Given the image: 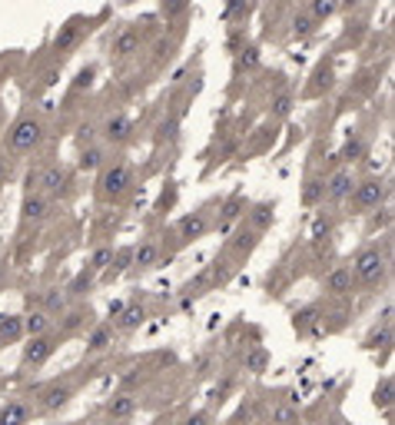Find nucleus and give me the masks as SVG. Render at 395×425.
I'll return each instance as SVG.
<instances>
[{
  "mask_svg": "<svg viewBox=\"0 0 395 425\" xmlns=\"http://www.w3.org/2000/svg\"><path fill=\"white\" fill-rule=\"evenodd\" d=\"M349 269H352V279H359L365 286H376V283H382L385 273H389V256L379 253L376 246H365V249L355 253Z\"/></svg>",
  "mask_w": 395,
  "mask_h": 425,
  "instance_id": "f257e3e1",
  "label": "nucleus"
},
{
  "mask_svg": "<svg viewBox=\"0 0 395 425\" xmlns=\"http://www.w3.org/2000/svg\"><path fill=\"white\" fill-rule=\"evenodd\" d=\"M40 143H44V123L27 113V117H20V120L10 126V133H7V143H3V147L20 156V153H33Z\"/></svg>",
  "mask_w": 395,
  "mask_h": 425,
  "instance_id": "f03ea898",
  "label": "nucleus"
},
{
  "mask_svg": "<svg viewBox=\"0 0 395 425\" xmlns=\"http://www.w3.org/2000/svg\"><path fill=\"white\" fill-rule=\"evenodd\" d=\"M100 197L103 199H120L130 193V186H133V169H130V163H123V160H117V163H107L103 167V173H100Z\"/></svg>",
  "mask_w": 395,
  "mask_h": 425,
  "instance_id": "7ed1b4c3",
  "label": "nucleus"
},
{
  "mask_svg": "<svg viewBox=\"0 0 395 425\" xmlns=\"http://www.w3.org/2000/svg\"><path fill=\"white\" fill-rule=\"evenodd\" d=\"M349 199L355 210H379V206H385V199H389V186L379 176H369V180L355 183Z\"/></svg>",
  "mask_w": 395,
  "mask_h": 425,
  "instance_id": "20e7f679",
  "label": "nucleus"
},
{
  "mask_svg": "<svg viewBox=\"0 0 395 425\" xmlns=\"http://www.w3.org/2000/svg\"><path fill=\"white\" fill-rule=\"evenodd\" d=\"M70 399H74V385H70V382H50V385H44L40 395H37V409L44 412V415H53V412L67 409Z\"/></svg>",
  "mask_w": 395,
  "mask_h": 425,
  "instance_id": "39448f33",
  "label": "nucleus"
},
{
  "mask_svg": "<svg viewBox=\"0 0 395 425\" xmlns=\"http://www.w3.org/2000/svg\"><path fill=\"white\" fill-rule=\"evenodd\" d=\"M57 352V335H37V339H31L27 346H24V356H20V362H24V369H40V365L50 362V356Z\"/></svg>",
  "mask_w": 395,
  "mask_h": 425,
  "instance_id": "423d86ee",
  "label": "nucleus"
},
{
  "mask_svg": "<svg viewBox=\"0 0 395 425\" xmlns=\"http://www.w3.org/2000/svg\"><path fill=\"white\" fill-rule=\"evenodd\" d=\"M40 193H44L47 199L53 197V199H60L70 193V169L60 167V163H50V167L40 173Z\"/></svg>",
  "mask_w": 395,
  "mask_h": 425,
  "instance_id": "0eeeda50",
  "label": "nucleus"
},
{
  "mask_svg": "<svg viewBox=\"0 0 395 425\" xmlns=\"http://www.w3.org/2000/svg\"><path fill=\"white\" fill-rule=\"evenodd\" d=\"M355 173H352L349 167H339L333 173V176H329V180H326V199H329V203H346V199L352 197V190H355Z\"/></svg>",
  "mask_w": 395,
  "mask_h": 425,
  "instance_id": "6e6552de",
  "label": "nucleus"
},
{
  "mask_svg": "<svg viewBox=\"0 0 395 425\" xmlns=\"http://www.w3.org/2000/svg\"><path fill=\"white\" fill-rule=\"evenodd\" d=\"M47 216H50V199L40 193V190H27L24 199H20V219L27 223V226H37V223H44Z\"/></svg>",
  "mask_w": 395,
  "mask_h": 425,
  "instance_id": "1a4fd4ad",
  "label": "nucleus"
},
{
  "mask_svg": "<svg viewBox=\"0 0 395 425\" xmlns=\"http://www.w3.org/2000/svg\"><path fill=\"white\" fill-rule=\"evenodd\" d=\"M133 133H137V126H133V120H130L126 113H113V117L103 123V140L113 143V147H126V143L133 140Z\"/></svg>",
  "mask_w": 395,
  "mask_h": 425,
  "instance_id": "9d476101",
  "label": "nucleus"
},
{
  "mask_svg": "<svg viewBox=\"0 0 395 425\" xmlns=\"http://www.w3.org/2000/svg\"><path fill=\"white\" fill-rule=\"evenodd\" d=\"M206 229H210V219L203 216V212H190V216H183L176 233H180L183 243H193V240H203L206 236Z\"/></svg>",
  "mask_w": 395,
  "mask_h": 425,
  "instance_id": "9b49d317",
  "label": "nucleus"
},
{
  "mask_svg": "<svg viewBox=\"0 0 395 425\" xmlns=\"http://www.w3.org/2000/svg\"><path fill=\"white\" fill-rule=\"evenodd\" d=\"M137 412V399L130 392H117L107 399V415L113 419V422H126L130 415Z\"/></svg>",
  "mask_w": 395,
  "mask_h": 425,
  "instance_id": "f8f14e48",
  "label": "nucleus"
},
{
  "mask_svg": "<svg viewBox=\"0 0 395 425\" xmlns=\"http://www.w3.org/2000/svg\"><path fill=\"white\" fill-rule=\"evenodd\" d=\"M133 53H140V33L133 27H123L117 37H113V57L117 60H130Z\"/></svg>",
  "mask_w": 395,
  "mask_h": 425,
  "instance_id": "ddd939ff",
  "label": "nucleus"
},
{
  "mask_svg": "<svg viewBox=\"0 0 395 425\" xmlns=\"http://www.w3.org/2000/svg\"><path fill=\"white\" fill-rule=\"evenodd\" d=\"M146 322V309H143V303H126L117 312V329L120 333H133V329H140Z\"/></svg>",
  "mask_w": 395,
  "mask_h": 425,
  "instance_id": "4468645a",
  "label": "nucleus"
},
{
  "mask_svg": "<svg viewBox=\"0 0 395 425\" xmlns=\"http://www.w3.org/2000/svg\"><path fill=\"white\" fill-rule=\"evenodd\" d=\"M31 422V406L24 399H10L7 406H0V425H27Z\"/></svg>",
  "mask_w": 395,
  "mask_h": 425,
  "instance_id": "2eb2a0df",
  "label": "nucleus"
},
{
  "mask_svg": "<svg viewBox=\"0 0 395 425\" xmlns=\"http://www.w3.org/2000/svg\"><path fill=\"white\" fill-rule=\"evenodd\" d=\"M352 269L349 266H335L333 273L326 276V292H333V296H349L352 292Z\"/></svg>",
  "mask_w": 395,
  "mask_h": 425,
  "instance_id": "dca6fc26",
  "label": "nucleus"
},
{
  "mask_svg": "<svg viewBox=\"0 0 395 425\" xmlns=\"http://www.w3.org/2000/svg\"><path fill=\"white\" fill-rule=\"evenodd\" d=\"M76 167L93 173V169H103L107 167V150L100 147V143H90V147H83L80 156H76Z\"/></svg>",
  "mask_w": 395,
  "mask_h": 425,
  "instance_id": "f3484780",
  "label": "nucleus"
},
{
  "mask_svg": "<svg viewBox=\"0 0 395 425\" xmlns=\"http://www.w3.org/2000/svg\"><path fill=\"white\" fill-rule=\"evenodd\" d=\"M24 339V316L0 312V342H20Z\"/></svg>",
  "mask_w": 395,
  "mask_h": 425,
  "instance_id": "a211bd4d",
  "label": "nucleus"
},
{
  "mask_svg": "<svg viewBox=\"0 0 395 425\" xmlns=\"http://www.w3.org/2000/svg\"><path fill=\"white\" fill-rule=\"evenodd\" d=\"M76 40H80V17L67 20L60 31H57V37H53V50H57V53H63V50H70Z\"/></svg>",
  "mask_w": 395,
  "mask_h": 425,
  "instance_id": "6ab92c4d",
  "label": "nucleus"
},
{
  "mask_svg": "<svg viewBox=\"0 0 395 425\" xmlns=\"http://www.w3.org/2000/svg\"><path fill=\"white\" fill-rule=\"evenodd\" d=\"M156 262H160V246L146 240V243H140L133 249V266L137 269H156Z\"/></svg>",
  "mask_w": 395,
  "mask_h": 425,
  "instance_id": "aec40b11",
  "label": "nucleus"
},
{
  "mask_svg": "<svg viewBox=\"0 0 395 425\" xmlns=\"http://www.w3.org/2000/svg\"><path fill=\"white\" fill-rule=\"evenodd\" d=\"M47 333H50V316H47L44 309H37V312H27V316H24V335L37 339V335H47Z\"/></svg>",
  "mask_w": 395,
  "mask_h": 425,
  "instance_id": "412c9836",
  "label": "nucleus"
},
{
  "mask_svg": "<svg viewBox=\"0 0 395 425\" xmlns=\"http://www.w3.org/2000/svg\"><path fill=\"white\" fill-rule=\"evenodd\" d=\"M266 369H269V349H266V346H253V349L246 352V372L262 376Z\"/></svg>",
  "mask_w": 395,
  "mask_h": 425,
  "instance_id": "4be33fe9",
  "label": "nucleus"
},
{
  "mask_svg": "<svg viewBox=\"0 0 395 425\" xmlns=\"http://www.w3.org/2000/svg\"><path fill=\"white\" fill-rule=\"evenodd\" d=\"M107 346H113V329L110 326H93L87 335V352H103Z\"/></svg>",
  "mask_w": 395,
  "mask_h": 425,
  "instance_id": "5701e85b",
  "label": "nucleus"
},
{
  "mask_svg": "<svg viewBox=\"0 0 395 425\" xmlns=\"http://www.w3.org/2000/svg\"><path fill=\"white\" fill-rule=\"evenodd\" d=\"M273 212H276V203H256L253 212H249V223H253V233H262V229L273 223Z\"/></svg>",
  "mask_w": 395,
  "mask_h": 425,
  "instance_id": "b1692460",
  "label": "nucleus"
},
{
  "mask_svg": "<svg viewBox=\"0 0 395 425\" xmlns=\"http://www.w3.org/2000/svg\"><path fill=\"white\" fill-rule=\"evenodd\" d=\"M365 156V140L359 133H349V140L342 143V153H339V160H346V163H359Z\"/></svg>",
  "mask_w": 395,
  "mask_h": 425,
  "instance_id": "393cba45",
  "label": "nucleus"
},
{
  "mask_svg": "<svg viewBox=\"0 0 395 425\" xmlns=\"http://www.w3.org/2000/svg\"><path fill=\"white\" fill-rule=\"evenodd\" d=\"M292 103H296V100H292V93L289 90L276 93L273 100H269V117H273V120H286L289 113H292Z\"/></svg>",
  "mask_w": 395,
  "mask_h": 425,
  "instance_id": "a878e982",
  "label": "nucleus"
},
{
  "mask_svg": "<svg viewBox=\"0 0 395 425\" xmlns=\"http://www.w3.org/2000/svg\"><path fill=\"white\" fill-rule=\"evenodd\" d=\"M87 322H90V312H83V309H74V312H67V316L60 319V333L63 335H74V333H80Z\"/></svg>",
  "mask_w": 395,
  "mask_h": 425,
  "instance_id": "bb28decb",
  "label": "nucleus"
},
{
  "mask_svg": "<svg viewBox=\"0 0 395 425\" xmlns=\"http://www.w3.org/2000/svg\"><path fill=\"white\" fill-rule=\"evenodd\" d=\"M339 14V3L335 0H312L309 3V17L319 24V20H329V17H335Z\"/></svg>",
  "mask_w": 395,
  "mask_h": 425,
  "instance_id": "cd10ccee",
  "label": "nucleus"
},
{
  "mask_svg": "<svg viewBox=\"0 0 395 425\" xmlns=\"http://www.w3.org/2000/svg\"><path fill=\"white\" fill-rule=\"evenodd\" d=\"M312 33H316V20H312V17L309 14L292 17V37H296V40H309Z\"/></svg>",
  "mask_w": 395,
  "mask_h": 425,
  "instance_id": "c85d7f7f",
  "label": "nucleus"
},
{
  "mask_svg": "<svg viewBox=\"0 0 395 425\" xmlns=\"http://www.w3.org/2000/svg\"><path fill=\"white\" fill-rule=\"evenodd\" d=\"M319 199H326V180L312 176V180L305 183V190H303V203L305 206H316Z\"/></svg>",
  "mask_w": 395,
  "mask_h": 425,
  "instance_id": "c756f323",
  "label": "nucleus"
},
{
  "mask_svg": "<svg viewBox=\"0 0 395 425\" xmlns=\"http://www.w3.org/2000/svg\"><path fill=\"white\" fill-rule=\"evenodd\" d=\"M292 326H296V333H299V335L312 333V329L319 326V312H316V309H303V312H296Z\"/></svg>",
  "mask_w": 395,
  "mask_h": 425,
  "instance_id": "7c9ffc66",
  "label": "nucleus"
},
{
  "mask_svg": "<svg viewBox=\"0 0 395 425\" xmlns=\"http://www.w3.org/2000/svg\"><path fill=\"white\" fill-rule=\"evenodd\" d=\"M392 392H395L392 379H382L379 385H376V392H372V402H376V409H389V406H392Z\"/></svg>",
  "mask_w": 395,
  "mask_h": 425,
  "instance_id": "2f4dec72",
  "label": "nucleus"
},
{
  "mask_svg": "<svg viewBox=\"0 0 395 425\" xmlns=\"http://www.w3.org/2000/svg\"><path fill=\"white\" fill-rule=\"evenodd\" d=\"M110 262H113V249H110V246H100L90 256V266H87V269H90V273H103V269H110Z\"/></svg>",
  "mask_w": 395,
  "mask_h": 425,
  "instance_id": "473e14b6",
  "label": "nucleus"
},
{
  "mask_svg": "<svg viewBox=\"0 0 395 425\" xmlns=\"http://www.w3.org/2000/svg\"><path fill=\"white\" fill-rule=\"evenodd\" d=\"M44 312L47 316H50V312H63V309H67V292H63V289H50V292H47L44 296Z\"/></svg>",
  "mask_w": 395,
  "mask_h": 425,
  "instance_id": "72a5a7b5",
  "label": "nucleus"
},
{
  "mask_svg": "<svg viewBox=\"0 0 395 425\" xmlns=\"http://www.w3.org/2000/svg\"><path fill=\"white\" fill-rule=\"evenodd\" d=\"M93 76H96V67H80V70H76V76H74V83H70V87H74V93H80V90H90L93 87Z\"/></svg>",
  "mask_w": 395,
  "mask_h": 425,
  "instance_id": "f704fd0d",
  "label": "nucleus"
},
{
  "mask_svg": "<svg viewBox=\"0 0 395 425\" xmlns=\"http://www.w3.org/2000/svg\"><path fill=\"white\" fill-rule=\"evenodd\" d=\"M110 266H113V276L126 273V269L133 266V246H126V249H117V253H113V262H110Z\"/></svg>",
  "mask_w": 395,
  "mask_h": 425,
  "instance_id": "c9c22d12",
  "label": "nucleus"
},
{
  "mask_svg": "<svg viewBox=\"0 0 395 425\" xmlns=\"http://www.w3.org/2000/svg\"><path fill=\"white\" fill-rule=\"evenodd\" d=\"M239 70H256L259 67V47H243L239 50V60H236Z\"/></svg>",
  "mask_w": 395,
  "mask_h": 425,
  "instance_id": "e433bc0d",
  "label": "nucleus"
},
{
  "mask_svg": "<svg viewBox=\"0 0 395 425\" xmlns=\"http://www.w3.org/2000/svg\"><path fill=\"white\" fill-rule=\"evenodd\" d=\"M246 210V203H243V197H233L226 203V206H223V226H229V223H233V219H239V212Z\"/></svg>",
  "mask_w": 395,
  "mask_h": 425,
  "instance_id": "4c0bfd02",
  "label": "nucleus"
},
{
  "mask_svg": "<svg viewBox=\"0 0 395 425\" xmlns=\"http://www.w3.org/2000/svg\"><path fill=\"white\" fill-rule=\"evenodd\" d=\"M389 223H392V210H389V206H379V210H376V216L369 219V233H376V229H385Z\"/></svg>",
  "mask_w": 395,
  "mask_h": 425,
  "instance_id": "58836bf2",
  "label": "nucleus"
},
{
  "mask_svg": "<svg viewBox=\"0 0 395 425\" xmlns=\"http://www.w3.org/2000/svg\"><path fill=\"white\" fill-rule=\"evenodd\" d=\"M392 342V333H389V326L382 329V333H372L365 339V349H379V346H389Z\"/></svg>",
  "mask_w": 395,
  "mask_h": 425,
  "instance_id": "ea45409f",
  "label": "nucleus"
},
{
  "mask_svg": "<svg viewBox=\"0 0 395 425\" xmlns=\"http://www.w3.org/2000/svg\"><path fill=\"white\" fill-rule=\"evenodd\" d=\"M296 422V412H292V406H276L273 409V425H289Z\"/></svg>",
  "mask_w": 395,
  "mask_h": 425,
  "instance_id": "a19ab883",
  "label": "nucleus"
},
{
  "mask_svg": "<svg viewBox=\"0 0 395 425\" xmlns=\"http://www.w3.org/2000/svg\"><path fill=\"white\" fill-rule=\"evenodd\" d=\"M83 286H87V289L93 286V273H90V269H83V273L76 276V283L70 286V292H74V296H80V292H83Z\"/></svg>",
  "mask_w": 395,
  "mask_h": 425,
  "instance_id": "79ce46f5",
  "label": "nucleus"
},
{
  "mask_svg": "<svg viewBox=\"0 0 395 425\" xmlns=\"http://www.w3.org/2000/svg\"><path fill=\"white\" fill-rule=\"evenodd\" d=\"M236 246H239V249H246V253H249V249H253V246H256V233H239V236H236Z\"/></svg>",
  "mask_w": 395,
  "mask_h": 425,
  "instance_id": "37998d69",
  "label": "nucleus"
},
{
  "mask_svg": "<svg viewBox=\"0 0 395 425\" xmlns=\"http://www.w3.org/2000/svg\"><path fill=\"white\" fill-rule=\"evenodd\" d=\"M10 180V160H7V153L0 150V186H7Z\"/></svg>",
  "mask_w": 395,
  "mask_h": 425,
  "instance_id": "c03bdc74",
  "label": "nucleus"
},
{
  "mask_svg": "<svg viewBox=\"0 0 395 425\" xmlns=\"http://www.w3.org/2000/svg\"><path fill=\"white\" fill-rule=\"evenodd\" d=\"M186 425H210V412H193L186 419Z\"/></svg>",
  "mask_w": 395,
  "mask_h": 425,
  "instance_id": "a18cd8bd",
  "label": "nucleus"
},
{
  "mask_svg": "<svg viewBox=\"0 0 395 425\" xmlns=\"http://www.w3.org/2000/svg\"><path fill=\"white\" fill-rule=\"evenodd\" d=\"M183 3H169V7H163V14H180Z\"/></svg>",
  "mask_w": 395,
  "mask_h": 425,
  "instance_id": "49530a36",
  "label": "nucleus"
},
{
  "mask_svg": "<svg viewBox=\"0 0 395 425\" xmlns=\"http://www.w3.org/2000/svg\"><path fill=\"white\" fill-rule=\"evenodd\" d=\"M322 425H342V422H339V419H326V422H322Z\"/></svg>",
  "mask_w": 395,
  "mask_h": 425,
  "instance_id": "de8ad7c7",
  "label": "nucleus"
},
{
  "mask_svg": "<svg viewBox=\"0 0 395 425\" xmlns=\"http://www.w3.org/2000/svg\"><path fill=\"white\" fill-rule=\"evenodd\" d=\"M289 425H299V422H289Z\"/></svg>",
  "mask_w": 395,
  "mask_h": 425,
  "instance_id": "09e8293b",
  "label": "nucleus"
}]
</instances>
